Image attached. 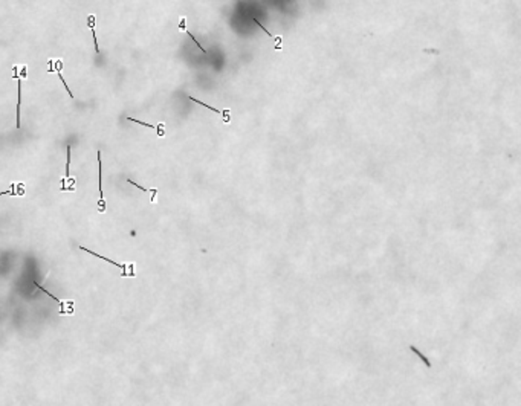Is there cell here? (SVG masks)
<instances>
[{
	"instance_id": "9",
	"label": "cell",
	"mask_w": 521,
	"mask_h": 406,
	"mask_svg": "<svg viewBox=\"0 0 521 406\" xmlns=\"http://www.w3.org/2000/svg\"><path fill=\"white\" fill-rule=\"evenodd\" d=\"M274 43H275L274 49H275V51H281V43H283V37H281V35H277V37H274Z\"/></svg>"
},
{
	"instance_id": "2",
	"label": "cell",
	"mask_w": 521,
	"mask_h": 406,
	"mask_svg": "<svg viewBox=\"0 0 521 406\" xmlns=\"http://www.w3.org/2000/svg\"><path fill=\"white\" fill-rule=\"evenodd\" d=\"M34 286L39 289V290H42L43 293H46L48 297H51L52 298L53 301H57L58 304L61 305V310H60V315H72L74 313V307H75V303L72 301V300H60L58 297H55V295H52L48 289H45L42 284H39V281H35L34 280Z\"/></svg>"
},
{
	"instance_id": "8",
	"label": "cell",
	"mask_w": 521,
	"mask_h": 406,
	"mask_svg": "<svg viewBox=\"0 0 521 406\" xmlns=\"http://www.w3.org/2000/svg\"><path fill=\"white\" fill-rule=\"evenodd\" d=\"M69 168H70V145H67V160H66V176H64V180L70 177V170Z\"/></svg>"
},
{
	"instance_id": "1",
	"label": "cell",
	"mask_w": 521,
	"mask_h": 406,
	"mask_svg": "<svg viewBox=\"0 0 521 406\" xmlns=\"http://www.w3.org/2000/svg\"><path fill=\"white\" fill-rule=\"evenodd\" d=\"M78 248H80L81 251H86L87 254L94 255V256H97V258H100V260H104L107 263H112L113 266L119 267V269H121V276H122V278H124V276H132V278L136 276L135 264H133V263H124V264H121V263H116V261H113V260H110V258H107V256L97 254V252H94V251H91V249H87V248H84V246H78Z\"/></svg>"
},
{
	"instance_id": "7",
	"label": "cell",
	"mask_w": 521,
	"mask_h": 406,
	"mask_svg": "<svg viewBox=\"0 0 521 406\" xmlns=\"http://www.w3.org/2000/svg\"><path fill=\"white\" fill-rule=\"evenodd\" d=\"M129 183H132V185H135L138 190H141V191H144V193H152V202H155V197H156V194H157V190H147V188H144V187H141V185H138L136 182H133V180H127Z\"/></svg>"
},
{
	"instance_id": "5",
	"label": "cell",
	"mask_w": 521,
	"mask_h": 406,
	"mask_svg": "<svg viewBox=\"0 0 521 406\" xmlns=\"http://www.w3.org/2000/svg\"><path fill=\"white\" fill-rule=\"evenodd\" d=\"M15 78H17V94H19V98H17V116H15V121H17V128L20 127V102H22V78H19L17 75H15Z\"/></svg>"
},
{
	"instance_id": "6",
	"label": "cell",
	"mask_w": 521,
	"mask_h": 406,
	"mask_svg": "<svg viewBox=\"0 0 521 406\" xmlns=\"http://www.w3.org/2000/svg\"><path fill=\"white\" fill-rule=\"evenodd\" d=\"M89 28H91V31H92V35H94V42H95V51H97V53H100V45H98V40H97V34H95V15H89Z\"/></svg>"
},
{
	"instance_id": "4",
	"label": "cell",
	"mask_w": 521,
	"mask_h": 406,
	"mask_svg": "<svg viewBox=\"0 0 521 406\" xmlns=\"http://www.w3.org/2000/svg\"><path fill=\"white\" fill-rule=\"evenodd\" d=\"M23 194H25V190H23V185H22V183H19V185H14V183H12L9 190L0 193V196H23Z\"/></svg>"
},
{
	"instance_id": "11",
	"label": "cell",
	"mask_w": 521,
	"mask_h": 406,
	"mask_svg": "<svg viewBox=\"0 0 521 406\" xmlns=\"http://www.w3.org/2000/svg\"><path fill=\"white\" fill-rule=\"evenodd\" d=\"M129 121H133V122H136V124H141V125H144V127H149V128H156L157 125H153V124H149V122H142V121H138V119H133V118H127Z\"/></svg>"
},
{
	"instance_id": "3",
	"label": "cell",
	"mask_w": 521,
	"mask_h": 406,
	"mask_svg": "<svg viewBox=\"0 0 521 406\" xmlns=\"http://www.w3.org/2000/svg\"><path fill=\"white\" fill-rule=\"evenodd\" d=\"M191 101H194V102H197V104H201V105H204L205 108H209L211 112H215L217 115H222L223 116V122L225 124H229L231 122V110L229 108H223V110H219V108H214V107H211V105H208V104H205L204 101H199V100H196L194 97H188Z\"/></svg>"
},
{
	"instance_id": "10",
	"label": "cell",
	"mask_w": 521,
	"mask_h": 406,
	"mask_svg": "<svg viewBox=\"0 0 521 406\" xmlns=\"http://www.w3.org/2000/svg\"><path fill=\"white\" fill-rule=\"evenodd\" d=\"M57 73H58V77H60V80H61V81H63V86H64V87H66V90H67V94H69V97H70V98H74V94H72V92H70V89H69V87H67V84H66V81H64V78H63V75H61V72H60V69H57Z\"/></svg>"
}]
</instances>
